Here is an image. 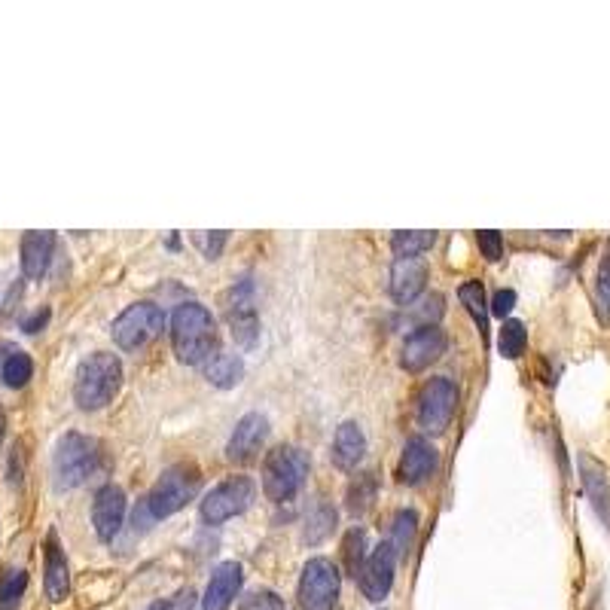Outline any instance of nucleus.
<instances>
[{"mask_svg":"<svg viewBox=\"0 0 610 610\" xmlns=\"http://www.w3.org/2000/svg\"><path fill=\"white\" fill-rule=\"evenodd\" d=\"M171 345L180 363L205 366L217 354V324L202 302H183L171 315Z\"/></svg>","mask_w":610,"mask_h":610,"instance_id":"1","label":"nucleus"},{"mask_svg":"<svg viewBox=\"0 0 610 610\" xmlns=\"http://www.w3.org/2000/svg\"><path fill=\"white\" fill-rule=\"evenodd\" d=\"M122 388V360L110 351H95L89 354L74 376V400L80 409L95 412L113 403V397Z\"/></svg>","mask_w":610,"mask_h":610,"instance_id":"2","label":"nucleus"},{"mask_svg":"<svg viewBox=\"0 0 610 610\" xmlns=\"http://www.w3.org/2000/svg\"><path fill=\"white\" fill-rule=\"evenodd\" d=\"M104 464V452L101 443L83 434H65L55 446L52 455V479L58 492H71V488H80L83 482H89Z\"/></svg>","mask_w":610,"mask_h":610,"instance_id":"3","label":"nucleus"},{"mask_svg":"<svg viewBox=\"0 0 610 610\" xmlns=\"http://www.w3.org/2000/svg\"><path fill=\"white\" fill-rule=\"evenodd\" d=\"M305 479H309V458L296 446H275L263 458V495L272 504H287L293 501Z\"/></svg>","mask_w":610,"mask_h":610,"instance_id":"4","label":"nucleus"},{"mask_svg":"<svg viewBox=\"0 0 610 610\" xmlns=\"http://www.w3.org/2000/svg\"><path fill=\"white\" fill-rule=\"evenodd\" d=\"M199 488H202V473L193 464H187V461L171 464L153 482L144 507L153 519H168V516H174L187 507L199 495Z\"/></svg>","mask_w":610,"mask_h":610,"instance_id":"5","label":"nucleus"},{"mask_svg":"<svg viewBox=\"0 0 610 610\" xmlns=\"http://www.w3.org/2000/svg\"><path fill=\"white\" fill-rule=\"evenodd\" d=\"M165 330V312L162 305L150 302V299H141V302H132L126 312H122L113 327H110V336H113V345L122 348V351H138L144 345H150L153 339H159Z\"/></svg>","mask_w":610,"mask_h":610,"instance_id":"6","label":"nucleus"},{"mask_svg":"<svg viewBox=\"0 0 610 610\" xmlns=\"http://www.w3.org/2000/svg\"><path fill=\"white\" fill-rule=\"evenodd\" d=\"M254 501H257V482L251 476H229L202 498L199 513L208 525H223L241 516L244 510H251Z\"/></svg>","mask_w":610,"mask_h":610,"instance_id":"7","label":"nucleus"},{"mask_svg":"<svg viewBox=\"0 0 610 610\" xmlns=\"http://www.w3.org/2000/svg\"><path fill=\"white\" fill-rule=\"evenodd\" d=\"M458 409V385L446 376L424 382L415 397V421L424 434H443Z\"/></svg>","mask_w":610,"mask_h":610,"instance_id":"8","label":"nucleus"},{"mask_svg":"<svg viewBox=\"0 0 610 610\" xmlns=\"http://www.w3.org/2000/svg\"><path fill=\"white\" fill-rule=\"evenodd\" d=\"M339 592H342V577L330 559L318 556L302 568V577H299L302 610H333L339 601Z\"/></svg>","mask_w":610,"mask_h":610,"instance_id":"9","label":"nucleus"},{"mask_svg":"<svg viewBox=\"0 0 610 610\" xmlns=\"http://www.w3.org/2000/svg\"><path fill=\"white\" fill-rule=\"evenodd\" d=\"M226 318L232 327V336L241 348H254L257 336H260V318L254 309V281L241 278L229 296H226Z\"/></svg>","mask_w":610,"mask_h":610,"instance_id":"10","label":"nucleus"},{"mask_svg":"<svg viewBox=\"0 0 610 610\" xmlns=\"http://www.w3.org/2000/svg\"><path fill=\"white\" fill-rule=\"evenodd\" d=\"M449 348V339L440 327H418L415 333L406 336L400 348V366L406 373H424L427 366L437 363Z\"/></svg>","mask_w":610,"mask_h":610,"instance_id":"11","label":"nucleus"},{"mask_svg":"<svg viewBox=\"0 0 610 610\" xmlns=\"http://www.w3.org/2000/svg\"><path fill=\"white\" fill-rule=\"evenodd\" d=\"M394 571H397V553L391 549V543H382L376 546L370 556H366L360 574H357V583H360V592L363 598L370 601H385L391 586H394Z\"/></svg>","mask_w":610,"mask_h":610,"instance_id":"12","label":"nucleus"},{"mask_svg":"<svg viewBox=\"0 0 610 610\" xmlns=\"http://www.w3.org/2000/svg\"><path fill=\"white\" fill-rule=\"evenodd\" d=\"M269 437V418L263 412H248V415H241L238 424H235V431L226 443V458L235 461V464H248L257 458V452L263 449Z\"/></svg>","mask_w":610,"mask_h":610,"instance_id":"13","label":"nucleus"},{"mask_svg":"<svg viewBox=\"0 0 610 610\" xmlns=\"http://www.w3.org/2000/svg\"><path fill=\"white\" fill-rule=\"evenodd\" d=\"M126 492H122L119 485L107 482L95 492V501H92V525H95V534L107 543L119 534L122 522H126Z\"/></svg>","mask_w":610,"mask_h":610,"instance_id":"14","label":"nucleus"},{"mask_svg":"<svg viewBox=\"0 0 610 610\" xmlns=\"http://www.w3.org/2000/svg\"><path fill=\"white\" fill-rule=\"evenodd\" d=\"M437 467H440V452H437V446L431 440H424V437L406 440L403 458H400V470H397L400 482L421 485V482H427L437 473Z\"/></svg>","mask_w":610,"mask_h":610,"instance_id":"15","label":"nucleus"},{"mask_svg":"<svg viewBox=\"0 0 610 610\" xmlns=\"http://www.w3.org/2000/svg\"><path fill=\"white\" fill-rule=\"evenodd\" d=\"M43 586H46V598L49 601H65L71 592V568H68V556L61 549V540L55 531L46 534L43 543Z\"/></svg>","mask_w":610,"mask_h":610,"instance_id":"16","label":"nucleus"},{"mask_svg":"<svg viewBox=\"0 0 610 610\" xmlns=\"http://www.w3.org/2000/svg\"><path fill=\"white\" fill-rule=\"evenodd\" d=\"M427 284V266L415 257H397L391 266V296L397 305H412Z\"/></svg>","mask_w":610,"mask_h":610,"instance_id":"17","label":"nucleus"},{"mask_svg":"<svg viewBox=\"0 0 610 610\" xmlns=\"http://www.w3.org/2000/svg\"><path fill=\"white\" fill-rule=\"evenodd\" d=\"M241 565L238 562H223L214 568L211 580H208V589H205V598H202V610H229L238 589H241Z\"/></svg>","mask_w":610,"mask_h":610,"instance_id":"18","label":"nucleus"},{"mask_svg":"<svg viewBox=\"0 0 610 610\" xmlns=\"http://www.w3.org/2000/svg\"><path fill=\"white\" fill-rule=\"evenodd\" d=\"M55 254V232H25L22 235V272L31 281H40L49 272Z\"/></svg>","mask_w":610,"mask_h":610,"instance_id":"19","label":"nucleus"},{"mask_svg":"<svg viewBox=\"0 0 610 610\" xmlns=\"http://www.w3.org/2000/svg\"><path fill=\"white\" fill-rule=\"evenodd\" d=\"M366 455V434H363V427L357 421H342L336 427V437H333V464L339 470H354Z\"/></svg>","mask_w":610,"mask_h":610,"instance_id":"20","label":"nucleus"},{"mask_svg":"<svg viewBox=\"0 0 610 610\" xmlns=\"http://www.w3.org/2000/svg\"><path fill=\"white\" fill-rule=\"evenodd\" d=\"M580 473H583V488L598 513V519L610 528V479L607 470L592 458V455H580Z\"/></svg>","mask_w":610,"mask_h":610,"instance_id":"21","label":"nucleus"},{"mask_svg":"<svg viewBox=\"0 0 610 610\" xmlns=\"http://www.w3.org/2000/svg\"><path fill=\"white\" fill-rule=\"evenodd\" d=\"M244 376V360L238 354H223L217 351L208 363H205V379L214 388H235Z\"/></svg>","mask_w":610,"mask_h":610,"instance_id":"22","label":"nucleus"},{"mask_svg":"<svg viewBox=\"0 0 610 610\" xmlns=\"http://www.w3.org/2000/svg\"><path fill=\"white\" fill-rule=\"evenodd\" d=\"M376 498H379V479H376V473H370V470L357 473V476L351 479V485H348V495H345L348 513H351V516L370 513L373 504H376Z\"/></svg>","mask_w":610,"mask_h":610,"instance_id":"23","label":"nucleus"},{"mask_svg":"<svg viewBox=\"0 0 610 610\" xmlns=\"http://www.w3.org/2000/svg\"><path fill=\"white\" fill-rule=\"evenodd\" d=\"M34 376V360L19 351V348H10V354H4V360H0V379H4L7 388H25Z\"/></svg>","mask_w":610,"mask_h":610,"instance_id":"24","label":"nucleus"},{"mask_svg":"<svg viewBox=\"0 0 610 610\" xmlns=\"http://www.w3.org/2000/svg\"><path fill=\"white\" fill-rule=\"evenodd\" d=\"M415 534H418V516L415 510H397L394 519H391V549L397 553V559H406L409 549L415 543Z\"/></svg>","mask_w":610,"mask_h":610,"instance_id":"25","label":"nucleus"},{"mask_svg":"<svg viewBox=\"0 0 610 610\" xmlns=\"http://www.w3.org/2000/svg\"><path fill=\"white\" fill-rule=\"evenodd\" d=\"M336 510L330 507V504H318L312 513H309V519H305V531H302V543H309V546H318V543H324L333 531H336Z\"/></svg>","mask_w":610,"mask_h":610,"instance_id":"26","label":"nucleus"},{"mask_svg":"<svg viewBox=\"0 0 610 610\" xmlns=\"http://www.w3.org/2000/svg\"><path fill=\"white\" fill-rule=\"evenodd\" d=\"M437 244V232H424V229H415V232H394L391 238V251L397 257H415L421 260V254H427Z\"/></svg>","mask_w":610,"mask_h":610,"instance_id":"27","label":"nucleus"},{"mask_svg":"<svg viewBox=\"0 0 610 610\" xmlns=\"http://www.w3.org/2000/svg\"><path fill=\"white\" fill-rule=\"evenodd\" d=\"M458 299L464 302V309L470 312V318L476 321V327H479V333L485 339L488 336V309H485V290H482V284L479 281H464L458 287Z\"/></svg>","mask_w":610,"mask_h":610,"instance_id":"28","label":"nucleus"},{"mask_svg":"<svg viewBox=\"0 0 610 610\" xmlns=\"http://www.w3.org/2000/svg\"><path fill=\"white\" fill-rule=\"evenodd\" d=\"M28 589V574L22 568H4L0 574V610H16Z\"/></svg>","mask_w":610,"mask_h":610,"instance_id":"29","label":"nucleus"},{"mask_svg":"<svg viewBox=\"0 0 610 610\" xmlns=\"http://www.w3.org/2000/svg\"><path fill=\"white\" fill-rule=\"evenodd\" d=\"M595 312H598L601 324L610 321V241H607V251L601 254V263L595 272Z\"/></svg>","mask_w":610,"mask_h":610,"instance_id":"30","label":"nucleus"},{"mask_svg":"<svg viewBox=\"0 0 610 610\" xmlns=\"http://www.w3.org/2000/svg\"><path fill=\"white\" fill-rule=\"evenodd\" d=\"M498 348H501V354H504L507 360L522 357L525 348H528V330H525V324H522V321H504L501 336H498Z\"/></svg>","mask_w":610,"mask_h":610,"instance_id":"31","label":"nucleus"},{"mask_svg":"<svg viewBox=\"0 0 610 610\" xmlns=\"http://www.w3.org/2000/svg\"><path fill=\"white\" fill-rule=\"evenodd\" d=\"M342 562H345V571H348L351 577L360 574V568H363V562H366V534H363V528H351V531L345 534Z\"/></svg>","mask_w":610,"mask_h":610,"instance_id":"32","label":"nucleus"},{"mask_svg":"<svg viewBox=\"0 0 610 610\" xmlns=\"http://www.w3.org/2000/svg\"><path fill=\"white\" fill-rule=\"evenodd\" d=\"M443 318V296L440 293H431L424 296L415 309H412V321L418 327H437V321Z\"/></svg>","mask_w":610,"mask_h":610,"instance_id":"33","label":"nucleus"},{"mask_svg":"<svg viewBox=\"0 0 610 610\" xmlns=\"http://www.w3.org/2000/svg\"><path fill=\"white\" fill-rule=\"evenodd\" d=\"M238 610H287V607H284V601L272 589H260V592L244 595Z\"/></svg>","mask_w":610,"mask_h":610,"instance_id":"34","label":"nucleus"},{"mask_svg":"<svg viewBox=\"0 0 610 610\" xmlns=\"http://www.w3.org/2000/svg\"><path fill=\"white\" fill-rule=\"evenodd\" d=\"M476 241H479V251L488 263H498L504 257V238L501 232L495 229H485V232H476Z\"/></svg>","mask_w":610,"mask_h":610,"instance_id":"35","label":"nucleus"},{"mask_svg":"<svg viewBox=\"0 0 610 610\" xmlns=\"http://www.w3.org/2000/svg\"><path fill=\"white\" fill-rule=\"evenodd\" d=\"M226 238H229V235H226L223 229H220V232H211V235H208V232H196V235H193V241L199 244L202 254H205L208 260H217V257L223 254Z\"/></svg>","mask_w":610,"mask_h":610,"instance_id":"36","label":"nucleus"},{"mask_svg":"<svg viewBox=\"0 0 610 610\" xmlns=\"http://www.w3.org/2000/svg\"><path fill=\"white\" fill-rule=\"evenodd\" d=\"M513 305H516V290H498L495 299H492V312L498 318H504V315L513 312Z\"/></svg>","mask_w":610,"mask_h":610,"instance_id":"37","label":"nucleus"},{"mask_svg":"<svg viewBox=\"0 0 610 610\" xmlns=\"http://www.w3.org/2000/svg\"><path fill=\"white\" fill-rule=\"evenodd\" d=\"M49 318H52V315H49V309H40V312H34L31 318H25V321H22V330H25V333H40V330L49 324Z\"/></svg>","mask_w":610,"mask_h":610,"instance_id":"38","label":"nucleus"},{"mask_svg":"<svg viewBox=\"0 0 610 610\" xmlns=\"http://www.w3.org/2000/svg\"><path fill=\"white\" fill-rule=\"evenodd\" d=\"M144 610H171V604H168V601H153V604L144 607Z\"/></svg>","mask_w":610,"mask_h":610,"instance_id":"39","label":"nucleus"},{"mask_svg":"<svg viewBox=\"0 0 610 610\" xmlns=\"http://www.w3.org/2000/svg\"><path fill=\"white\" fill-rule=\"evenodd\" d=\"M4 431H7V415L0 409V443H4Z\"/></svg>","mask_w":610,"mask_h":610,"instance_id":"40","label":"nucleus"}]
</instances>
